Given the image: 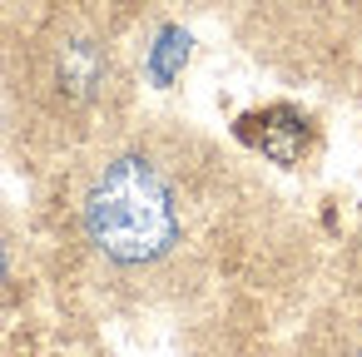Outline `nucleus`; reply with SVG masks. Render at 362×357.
Returning a JSON list of instances; mask_svg holds the SVG:
<instances>
[{
  "instance_id": "obj_1",
  "label": "nucleus",
  "mask_w": 362,
  "mask_h": 357,
  "mask_svg": "<svg viewBox=\"0 0 362 357\" xmlns=\"http://www.w3.org/2000/svg\"><path fill=\"white\" fill-rule=\"evenodd\" d=\"M75 223L85 248L115 278H149L184 248L179 184L144 144H115L85 169Z\"/></svg>"
},
{
  "instance_id": "obj_2",
  "label": "nucleus",
  "mask_w": 362,
  "mask_h": 357,
  "mask_svg": "<svg viewBox=\"0 0 362 357\" xmlns=\"http://www.w3.org/2000/svg\"><path fill=\"white\" fill-rule=\"evenodd\" d=\"M110 50L95 40V35H85V30H70L65 40H55L50 45V55H45V90H50V100L60 105V110H70V115H85L90 105H100V95L110 90Z\"/></svg>"
},
{
  "instance_id": "obj_3",
  "label": "nucleus",
  "mask_w": 362,
  "mask_h": 357,
  "mask_svg": "<svg viewBox=\"0 0 362 357\" xmlns=\"http://www.w3.org/2000/svg\"><path fill=\"white\" fill-rule=\"evenodd\" d=\"M11 283V238H6V228H0V288Z\"/></svg>"
},
{
  "instance_id": "obj_4",
  "label": "nucleus",
  "mask_w": 362,
  "mask_h": 357,
  "mask_svg": "<svg viewBox=\"0 0 362 357\" xmlns=\"http://www.w3.org/2000/svg\"><path fill=\"white\" fill-rule=\"evenodd\" d=\"M337 357H362V337H357V342H347V347H342Z\"/></svg>"
}]
</instances>
